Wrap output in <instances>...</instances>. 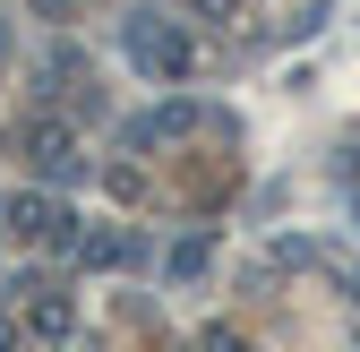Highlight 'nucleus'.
I'll list each match as a JSON object with an SVG mask.
<instances>
[{
  "instance_id": "nucleus-1",
  "label": "nucleus",
  "mask_w": 360,
  "mask_h": 352,
  "mask_svg": "<svg viewBox=\"0 0 360 352\" xmlns=\"http://www.w3.org/2000/svg\"><path fill=\"white\" fill-rule=\"evenodd\" d=\"M18 146H26V163L43 172V181H69V172L86 163V155H77V129H69V120H52V112L26 120V138H18Z\"/></svg>"
},
{
  "instance_id": "nucleus-8",
  "label": "nucleus",
  "mask_w": 360,
  "mask_h": 352,
  "mask_svg": "<svg viewBox=\"0 0 360 352\" xmlns=\"http://www.w3.org/2000/svg\"><path fill=\"white\" fill-rule=\"evenodd\" d=\"M0 52H9V26H0Z\"/></svg>"
},
{
  "instance_id": "nucleus-3",
  "label": "nucleus",
  "mask_w": 360,
  "mask_h": 352,
  "mask_svg": "<svg viewBox=\"0 0 360 352\" xmlns=\"http://www.w3.org/2000/svg\"><path fill=\"white\" fill-rule=\"evenodd\" d=\"M0 224L34 241V232H60L69 215H60V198H43V189H26V198H9V206H0Z\"/></svg>"
},
{
  "instance_id": "nucleus-4",
  "label": "nucleus",
  "mask_w": 360,
  "mask_h": 352,
  "mask_svg": "<svg viewBox=\"0 0 360 352\" xmlns=\"http://www.w3.org/2000/svg\"><path fill=\"white\" fill-rule=\"evenodd\" d=\"M189 129H198V103H163V112L138 129V138H189Z\"/></svg>"
},
{
  "instance_id": "nucleus-7",
  "label": "nucleus",
  "mask_w": 360,
  "mask_h": 352,
  "mask_svg": "<svg viewBox=\"0 0 360 352\" xmlns=\"http://www.w3.org/2000/svg\"><path fill=\"white\" fill-rule=\"evenodd\" d=\"M214 352H249V344H223V335H214Z\"/></svg>"
},
{
  "instance_id": "nucleus-5",
  "label": "nucleus",
  "mask_w": 360,
  "mask_h": 352,
  "mask_svg": "<svg viewBox=\"0 0 360 352\" xmlns=\"http://www.w3.org/2000/svg\"><path fill=\"white\" fill-rule=\"evenodd\" d=\"M198 275H206V241H180L172 249V284H198Z\"/></svg>"
},
{
  "instance_id": "nucleus-2",
  "label": "nucleus",
  "mask_w": 360,
  "mask_h": 352,
  "mask_svg": "<svg viewBox=\"0 0 360 352\" xmlns=\"http://www.w3.org/2000/svg\"><path fill=\"white\" fill-rule=\"evenodd\" d=\"M129 61H138L146 77H189V34L163 26V18H155V26L138 18V26H129Z\"/></svg>"
},
{
  "instance_id": "nucleus-6",
  "label": "nucleus",
  "mask_w": 360,
  "mask_h": 352,
  "mask_svg": "<svg viewBox=\"0 0 360 352\" xmlns=\"http://www.w3.org/2000/svg\"><path fill=\"white\" fill-rule=\"evenodd\" d=\"M34 327H43V335H69V301L52 292V301H43V310H34Z\"/></svg>"
}]
</instances>
